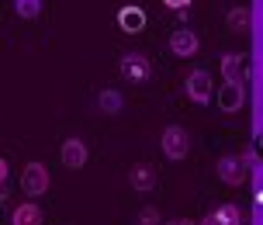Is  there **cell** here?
<instances>
[{"label": "cell", "instance_id": "obj_1", "mask_svg": "<svg viewBox=\"0 0 263 225\" xmlns=\"http://www.w3.org/2000/svg\"><path fill=\"white\" fill-rule=\"evenodd\" d=\"M49 187H52V177H49V166L45 163H28L25 170H21V191H25L28 198L49 194Z\"/></svg>", "mask_w": 263, "mask_h": 225}, {"label": "cell", "instance_id": "obj_2", "mask_svg": "<svg viewBox=\"0 0 263 225\" xmlns=\"http://www.w3.org/2000/svg\"><path fill=\"white\" fill-rule=\"evenodd\" d=\"M159 146H163V156L166 159H187V153H191V135L180 125H166L163 135H159Z\"/></svg>", "mask_w": 263, "mask_h": 225}, {"label": "cell", "instance_id": "obj_3", "mask_svg": "<svg viewBox=\"0 0 263 225\" xmlns=\"http://www.w3.org/2000/svg\"><path fill=\"white\" fill-rule=\"evenodd\" d=\"M118 73L128 83H145V80L153 77V63H149V55L145 52H125L118 63Z\"/></svg>", "mask_w": 263, "mask_h": 225}, {"label": "cell", "instance_id": "obj_4", "mask_svg": "<svg viewBox=\"0 0 263 225\" xmlns=\"http://www.w3.org/2000/svg\"><path fill=\"white\" fill-rule=\"evenodd\" d=\"M215 173H218V180H222V184H229V187H242V184H246V177H250L246 163H242L239 156H232V153L215 163Z\"/></svg>", "mask_w": 263, "mask_h": 225}, {"label": "cell", "instance_id": "obj_5", "mask_svg": "<svg viewBox=\"0 0 263 225\" xmlns=\"http://www.w3.org/2000/svg\"><path fill=\"white\" fill-rule=\"evenodd\" d=\"M184 93H187V101H194V104H208L211 93H215L208 69H194V73L187 77V83H184Z\"/></svg>", "mask_w": 263, "mask_h": 225}, {"label": "cell", "instance_id": "obj_6", "mask_svg": "<svg viewBox=\"0 0 263 225\" xmlns=\"http://www.w3.org/2000/svg\"><path fill=\"white\" fill-rule=\"evenodd\" d=\"M87 156H90V153H87V142L77 139V135L66 139L63 149H59V159H63V166H69V170H83V166H87Z\"/></svg>", "mask_w": 263, "mask_h": 225}, {"label": "cell", "instance_id": "obj_7", "mask_svg": "<svg viewBox=\"0 0 263 225\" xmlns=\"http://www.w3.org/2000/svg\"><path fill=\"white\" fill-rule=\"evenodd\" d=\"M222 77H225V83H246V77H250L246 55L242 52H225L222 55Z\"/></svg>", "mask_w": 263, "mask_h": 225}, {"label": "cell", "instance_id": "obj_8", "mask_svg": "<svg viewBox=\"0 0 263 225\" xmlns=\"http://www.w3.org/2000/svg\"><path fill=\"white\" fill-rule=\"evenodd\" d=\"M197 49H201V39H197L191 28H177L170 35V52L180 55V59H191V55H197Z\"/></svg>", "mask_w": 263, "mask_h": 225}, {"label": "cell", "instance_id": "obj_9", "mask_svg": "<svg viewBox=\"0 0 263 225\" xmlns=\"http://www.w3.org/2000/svg\"><path fill=\"white\" fill-rule=\"evenodd\" d=\"M242 104H246V83H225L222 90H218V107H222L225 115L242 111Z\"/></svg>", "mask_w": 263, "mask_h": 225}, {"label": "cell", "instance_id": "obj_10", "mask_svg": "<svg viewBox=\"0 0 263 225\" xmlns=\"http://www.w3.org/2000/svg\"><path fill=\"white\" fill-rule=\"evenodd\" d=\"M128 184H132V191L149 194V191L156 187V166H149V163H135V166L128 170Z\"/></svg>", "mask_w": 263, "mask_h": 225}, {"label": "cell", "instance_id": "obj_11", "mask_svg": "<svg viewBox=\"0 0 263 225\" xmlns=\"http://www.w3.org/2000/svg\"><path fill=\"white\" fill-rule=\"evenodd\" d=\"M204 225H242V208L232 204V201H229V204H218V208L204 218Z\"/></svg>", "mask_w": 263, "mask_h": 225}, {"label": "cell", "instance_id": "obj_12", "mask_svg": "<svg viewBox=\"0 0 263 225\" xmlns=\"http://www.w3.org/2000/svg\"><path fill=\"white\" fill-rule=\"evenodd\" d=\"M118 28L128 31V35H139L145 28V11L142 7H121L118 11Z\"/></svg>", "mask_w": 263, "mask_h": 225}, {"label": "cell", "instance_id": "obj_13", "mask_svg": "<svg viewBox=\"0 0 263 225\" xmlns=\"http://www.w3.org/2000/svg\"><path fill=\"white\" fill-rule=\"evenodd\" d=\"M42 208L35 204V201H21L17 208L11 212V225H42Z\"/></svg>", "mask_w": 263, "mask_h": 225}, {"label": "cell", "instance_id": "obj_14", "mask_svg": "<svg viewBox=\"0 0 263 225\" xmlns=\"http://www.w3.org/2000/svg\"><path fill=\"white\" fill-rule=\"evenodd\" d=\"M97 107L104 111V115H121V107H125V97H121V90H101L97 93Z\"/></svg>", "mask_w": 263, "mask_h": 225}, {"label": "cell", "instance_id": "obj_15", "mask_svg": "<svg viewBox=\"0 0 263 225\" xmlns=\"http://www.w3.org/2000/svg\"><path fill=\"white\" fill-rule=\"evenodd\" d=\"M225 25H229V31L242 35V31L250 28V11H246V7H229V14H225Z\"/></svg>", "mask_w": 263, "mask_h": 225}, {"label": "cell", "instance_id": "obj_16", "mask_svg": "<svg viewBox=\"0 0 263 225\" xmlns=\"http://www.w3.org/2000/svg\"><path fill=\"white\" fill-rule=\"evenodd\" d=\"M14 14L25 21H35L42 14V0H14Z\"/></svg>", "mask_w": 263, "mask_h": 225}, {"label": "cell", "instance_id": "obj_17", "mask_svg": "<svg viewBox=\"0 0 263 225\" xmlns=\"http://www.w3.org/2000/svg\"><path fill=\"white\" fill-rule=\"evenodd\" d=\"M135 225H159V208H153V204L139 208V215H135Z\"/></svg>", "mask_w": 263, "mask_h": 225}, {"label": "cell", "instance_id": "obj_18", "mask_svg": "<svg viewBox=\"0 0 263 225\" xmlns=\"http://www.w3.org/2000/svg\"><path fill=\"white\" fill-rule=\"evenodd\" d=\"M7 177H11V163H7V159L0 156V187L7 184Z\"/></svg>", "mask_w": 263, "mask_h": 225}, {"label": "cell", "instance_id": "obj_19", "mask_svg": "<svg viewBox=\"0 0 263 225\" xmlns=\"http://www.w3.org/2000/svg\"><path fill=\"white\" fill-rule=\"evenodd\" d=\"M163 4H166L170 11H187V7H191V0H163Z\"/></svg>", "mask_w": 263, "mask_h": 225}, {"label": "cell", "instance_id": "obj_20", "mask_svg": "<svg viewBox=\"0 0 263 225\" xmlns=\"http://www.w3.org/2000/svg\"><path fill=\"white\" fill-rule=\"evenodd\" d=\"M166 225H194V222H184V218H173V222H166Z\"/></svg>", "mask_w": 263, "mask_h": 225}]
</instances>
